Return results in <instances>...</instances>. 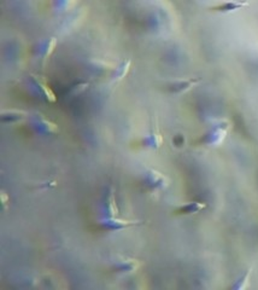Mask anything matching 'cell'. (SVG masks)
<instances>
[{"mask_svg":"<svg viewBox=\"0 0 258 290\" xmlns=\"http://www.w3.org/2000/svg\"><path fill=\"white\" fill-rule=\"evenodd\" d=\"M231 128V124L228 122H221V124H216L212 128H210L209 131L199 139L202 144L205 145H219L226 138L228 129Z\"/></svg>","mask_w":258,"mask_h":290,"instance_id":"1","label":"cell"},{"mask_svg":"<svg viewBox=\"0 0 258 290\" xmlns=\"http://www.w3.org/2000/svg\"><path fill=\"white\" fill-rule=\"evenodd\" d=\"M145 183L150 189H164L168 186V179L166 175L156 169H148L145 173Z\"/></svg>","mask_w":258,"mask_h":290,"instance_id":"2","label":"cell"},{"mask_svg":"<svg viewBox=\"0 0 258 290\" xmlns=\"http://www.w3.org/2000/svg\"><path fill=\"white\" fill-rule=\"evenodd\" d=\"M201 83L199 79H184V80H178L168 85V91L170 93H184L191 90L194 86Z\"/></svg>","mask_w":258,"mask_h":290,"instance_id":"3","label":"cell"},{"mask_svg":"<svg viewBox=\"0 0 258 290\" xmlns=\"http://www.w3.org/2000/svg\"><path fill=\"white\" fill-rule=\"evenodd\" d=\"M163 142H164L163 134L161 133L158 124L156 122V124L153 126V128L151 129L150 134H148V136L144 139V144H145V146L152 147V149H159V147L163 145Z\"/></svg>","mask_w":258,"mask_h":290,"instance_id":"4","label":"cell"},{"mask_svg":"<svg viewBox=\"0 0 258 290\" xmlns=\"http://www.w3.org/2000/svg\"><path fill=\"white\" fill-rule=\"evenodd\" d=\"M206 205L202 202H188L186 205L181 206L178 209L174 212L175 215H191V214H198L202 210L205 209Z\"/></svg>","mask_w":258,"mask_h":290,"instance_id":"5","label":"cell"},{"mask_svg":"<svg viewBox=\"0 0 258 290\" xmlns=\"http://www.w3.org/2000/svg\"><path fill=\"white\" fill-rule=\"evenodd\" d=\"M33 78H34V80L37 81V83L39 85L40 90H41V92L44 93V96L46 97L47 101L50 102V103H55L57 102V97H55V93L53 92L52 88L50 87L49 83H47L46 79H44L42 76H39V75H35V74H33Z\"/></svg>","mask_w":258,"mask_h":290,"instance_id":"6","label":"cell"},{"mask_svg":"<svg viewBox=\"0 0 258 290\" xmlns=\"http://www.w3.org/2000/svg\"><path fill=\"white\" fill-rule=\"evenodd\" d=\"M249 2H235V1H227L222 2V4L215 5V6L210 7V11L212 12H222V14H227V12H233L240 10L241 7L247 6Z\"/></svg>","mask_w":258,"mask_h":290,"instance_id":"7","label":"cell"},{"mask_svg":"<svg viewBox=\"0 0 258 290\" xmlns=\"http://www.w3.org/2000/svg\"><path fill=\"white\" fill-rule=\"evenodd\" d=\"M26 118H28V113H26V111H22V110H2L1 111V121L5 122V124L21 121Z\"/></svg>","mask_w":258,"mask_h":290,"instance_id":"8","label":"cell"},{"mask_svg":"<svg viewBox=\"0 0 258 290\" xmlns=\"http://www.w3.org/2000/svg\"><path fill=\"white\" fill-rule=\"evenodd\" d=\"M141 266V263L139 260L130 258H123L122 260L118 261L117 269L121 272H134Z\"/></svg>","mask_w":258,"mask_h":290,"instance_id":"9","label":"cell"},{"mask_svg":"<svg viewBox=\"0 0 258 290\" xmlns=\"http://www.w3.org/2000/svg\"><path fill=\"white\" fill-rule=\"evenodd\" d=\"M106 210H108L109 217H111V218L118 217V214H120L117 203H116L115 190L113 189H111V191L109 192V195H108V198H106Z\"/></svg>","mask_w":258,"mask_h":290,"instance_id":"10","label":"cell"},{"mask_svg":"<svg viewBox=\"0 0 258 290\" xmlns=\"http://www.w3.org/2000/svg\"><path fill=\"white\" fill-rule=\"evenodd\" d=\"M130 64L131 62L129 60L125 61L122 64L120 65L118 68H116L115 72H113L112 75V80L113 81H121L122 79H125L127 76V74L129 73V69H130Z\"/></svg>","mask_w":258,"mask_h":290,"instance_id":"11","label":"cell"},{"mask_svg":"<svg viewBox=\"0 0 258 290\" xmlns=\"http://www.w3.org/2000/svg\"><path fill=\"white\" fill-rule=\"evenodd\" d=\"M251 274H252V267H250V269L245 272V274H242L241 278L238 279V281L233 284L232 289L241 290V289L247 288V286H249L250 283V278H251Z\"/></svg>","mask_w":258,"mask_h":290,"instance_id":"12","label":"cell"},{"mask_svg":"<svg viewBox=\"0 0 258 290\" xmlns=\"http://www.w3.org/2000/svg\"><path fill=\"white\" fill-rule=\"evenodd\" d=\"M57 38H55V37H52L51 39L49 40V41H47V45H46V50H45V52H44V57H42V68H45V65H46V63H47V61L50 60V57H51L52 56V53L55 52V47H57Z\"/></svg>","mask_w":258,"mask_h":290,"instance_id":"13","label":"cell"},{"mask_svg":"<svg viewBox=\"0 0 258 290\" xmlns=\"http://www.w3.org/2000/svg\"><path fill=\"white\" fill-rule=\"evenodd\" d=\"M39 126L41 127L44 131H46L47 133H57L58 131H59V128H58V124H55V122L50 121L49 119L44 118V116H39Z\"/></svg>","mask_w":258,"mask_h":290,"instance_id":"14","label":"cell"},{"mask_svg":"<svg viewBox=\"0 0 258 290\" xmlns=\"http://www.w3.org/2000/svg\"><path fill=\"white\" fill-rule=\"evenodd\" d=\"M1 203L2 205H5V203L7 202V201H9V196H6V193H5L4 191H1Z\"/></svg>","mask_w":258,"mask_h":290,"instance_id":"15","label":"cell"}]
</instances>
